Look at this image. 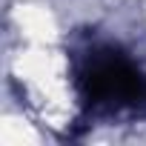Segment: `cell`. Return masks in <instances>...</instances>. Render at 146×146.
I'll use <instances>...</instances> for the list:
<instances>
[{
  "mask_svg": "<svg viewBox=\"0 0 146 146\" xmlns=\"http://www.w3.org/2000/svg\"><path fill=\"white\" fill-rule=\"evenodd\" d=\"M80 80L92 103H140L146 98V78L115 49L95 52Z\"/></svg>",
  "mask_w": 146,
  "mask_h": 146,
  "instance_id": "obj_1",
  "label": "cell"
}]
</instances>
